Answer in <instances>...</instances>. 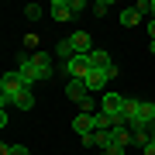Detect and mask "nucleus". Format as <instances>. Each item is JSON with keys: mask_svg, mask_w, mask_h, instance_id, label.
<instances>
[{"mask_svg": "<svg viewBox=\"0 0 155 155\" xmlns=\"http://www.w3.org/2000/svg\"><path fill=\"white\" fill-rule=\"evenodd\" d=\"M52 55L48 52H17V72L24 76V83L28 86H35V83H41V79H48L52 76Z\"/></svg>", "mask_w": 155, "mask_h": 155, "instance_id": "nucleus-1", "label": "nucleus"}, {"mask_svg": "<svg viewBox=\"0 0 155 155\" xmlns=\"http://www.w3.org/2000/svg\"><path fill=\"white\" fill-rule=\"evenodd\" d=\"M100 110H104L107 117H114V124H124L127 97H121V93H104V100H100Z\"/></svg>", "mask_w": 155, "mask_h": 155, "instance_id": "nucleus-2", "label": "nucleus"}, {"mask_svg": "<svg viewBox=\"0 0 155 155\" xmlns=\"http://www.w3.org/2000/svg\"><path fill=\"white\" fill-rule=\"evenodd\" d=\"M66 72H69V79H86V72H90V55H72L66 62Z\"/></svg>", "mask_w": 155, "mask_h": 155, "instance_id": "nucleus-3", "label": "nucleus"}, {"mask_svg": "<svg viewBox=\"0 0 155 155\" xmlns=\"http://www.w3.org/2000/svg\"><path fill=\"white\" fill-rule=\"evenodd\" d=\"M66 93H69V100H72V104H86V100H90V86L83 83V79H69Z\"/></svg>", "mask_w": 155, "mask_h": 155, "instance_id": "nucleus-4", "label": "nucleus"}, {"mask_svg": "<svg viewBox=\"0 0 155 155\" xmlns=\"http://www.w3.org/2000/svg\"><path fill=\"white\" fill-rule=\"evenodd\" d=\"M69 45H72V52H76V55H90V31H72L69 35Z\"/></svg>", "mask_w": 155, "mask_h": 155, "instance_id": "nucleus-5", "label": "nucleus"}, {"mask_svg": "<svg viewBox=\"0 0 155 155\" xmlns=\"http://www.w3.org/2000/svg\"><path fill=\"white\" fill-rule=\"evenodd\" d=\"M110 145L127 148V145H131V127H127V124H114L110 127Z\"/></svg>", "mask_w": 155, "mask_h": 155, "instance_id": "nucleus-6", "label": "nucleus"}, {"mask_svg": "<svg viewBox=\"0 0 155 155\" xmlns=\"http://www.w3.org/2000/svg\"><path fill=\"white\" fill-rule=\"evenodd\" d=\"M110 66H114V62H110V55H107L104 48H93V52H90V69H97V72H107Z\"/></svg>", "mask_w": 155, "mask_h": 155, "instance_id": "nucleus-7", "label": "nucleus"}, {"mask_svg": "<svg viewBox=\"0 0 155 155\" xmlns=\"http://www.w3.org/2000/svg\"><path fill=\"white\" fill-rule=\"evenodd\" d=\"M48 14H52V17H55V21L62 24V21H69V17H72V4H69V0H52Z\"/></svg>", "mask_w": 155, "mask_h": 155, "instance_id": "nucleus-8", "label": "nucleus"}, {"mask_svg": "<svg viewBox=\"0 0 155 155\" xmlns=\"http://www.w3.org/2000/svg\"><path fill=\"white\" fill-rule=\"evenodd\" d=\"M83 83L90 86V93H100V90H104L107 83H110V79H107V72H97V69H90V72H86V79H83Z\"/></svg>", "mask_w": 155, "mask_h": 155, "instance_id": "nucleus-9", "label": "nucleus"}, {"mask_svg": "<svg viewBox=\"0 0 155 155\" xmlns=\"http://www.w3.org/2000/svg\"><path fill=\"white\" fill-rule=\"evenodd\" d=\"M14 107H17V110H31V107H35V86H24L21 93L14 97Z\"/></svg>", "mask_w": 155, "mask_h": 155, "instance_id": "nucleus-10", "label": "nucleus"}, {"mask_svg": "<svg viewBox=\"0 0 155 155\" xmlns=\"http://www.w3.org/2000/svg\"><path fill=\"white\" fill-rule=\"evenodd\" d=\"M117 21H121V28H134V24H141V11L138 7H124Z\"/></svg>", "mask_w": 155, "mask_h": 155, "instance_id": "nucleus-11", "label": "nucleus"}, {"mask_svg": "<svg viewBox=\"0 0 155 155\" xmlns=\"http://www.w3.org/2000/svg\"><path fill=\"white\" fill-rule=\"evenodd\" d=\"M72 131H76V134H90V131H93V114H76Z\"/></svg>", "mask_w": 155, "mask_h": 155, "instance_id": "nucleus-12", "label": "nucleus"}, {"mask_svg": "<svg viewBox=\"0 0 155 155\" xmlns=\"http://www.w3.org/2000/svg\"><path fill=\"white\" fill-rule=\"evenodd\" d=\"M110 127H114V117H107L104 110L93 114V131H110Z\"/></svg>", "mask_w": 155, "mask_h": 155, "instance_id": "nucleus-13", "label": "nucleus"}, {"mask_svg": "<svg viewBox=\"0 0 155 155\" xmlns=\"http://www.w3.org/2000/svg\"><path fill=\"white\" fill-rule=\"evenodd\" d=\"M55 55L62 59V66H66V62H69L72 55H76V52H72V45H69V38H62V41L55 45Z\"/></svg>", "mask_w": 155, "mask_h": 155, "instance_id": "nucleus-14", "label": "nucleus"}, {"mask_svg": "<svg viewBox=\"0 0 155 155\" xmlns=\"http://www.w3.org/2000/svg\"><path fill=\"white\" fill-rule=\"evenodd\" d=\"M0 155H31L24 145H0Z\"/></svg>", "mask_w": 155, "mask_h": 155, "instance_id": "nucleus-15", "label": "nucleus"}, {"mask_svg": "<svg viewBox=\"0 0 155 155\" xmlns=\"http://www.w3.org/2000/svg\"><path fill=\"white\" fill-rule=\"evenodd\" d=\"M41 14H45V7H38V4H28V7H24V17H28V21H38Z\"/></svg>", "mask_w": 155, "mask_h": 155, "instance_id": "nucleus-16", "label": "nucleus"}, {"mask_svg": "<svg viewBox=\"0 0 155 155\" xmlns=\"http://www.w3.org/2000/svg\"><path fill=\"white\" fill-rule=\"evenodd\" d=\"M107 11H110V0H97V4H93V14L97 17H104Z\"/></svg>", "mask_w": 155, "mask_h": 155, "instance_id": "nucleus-17", "label": "nucleus"}, {"mask_svg": "<svg viewBox=\"0 0 155 155\" xmlns=\"http://www.w3.org/2000/svg\"><path fill=\"white\" fill-rule=\"evenodd\" d=\"M97 134V148H107L110 145V131H93Z\"/></svg>", "mask_w": 155, "mask_h": 155, "instance_id": "nucleus-18", "label": "nucleus"}, {"mask_svg": "<svg viewBox=\"0 0 155 155\" xmlns=\"http://www.w3.org/2000/svg\"><path fill=\"white\" fill-rule=\"evenodd\" d=\"M79 141H83V148H97V134L90 131V134H79Z\"/></svg>", "mask_w": 155, "mask_h": 155, "instance_id": "nucleus-19", "label": "nucleus"}, {"mask_svg": "<svg viewBox=\"0 0 155 155\" xmlns=\"http://www.w3.org/2000/svg\"><path fill=\"white\" fill-rule=\"evenodd\" d=\"M38 52V35H28V38H24V52Z\"/></svg>", "mask_w": 155, "mask_h": 155, "instance_id": "nucleus-20", "label": "nucleus"}, {"mask_svg": "<svg viewBox=\"0 0 155 155\" xmlns=\"http://www.w3.org/2000/svg\"><path fill=\"white\" fill-rule=\"evenodd\" d=\"M69 4H72V17H76V14H83V11H86V4H83V0H69Z\"/></svg>", "mask_w": 155, "mask_h": 155, "instance_id": "nucleus-21", "label": "nucleus"}, {"mask_svg": "<svg viewBox=\"0 0 155 155\" xmlns=\"http://www.w3.org/2000/svg\"><path fill=\"white\" fill-rule=\"evenodd\" d=\"M141 152H145V155H155V138H152L148 145H145V148H141Z\"/></svg>", "mask_w": 155, "mask_h": 155, "instance_id": "nucleus-22", "label": "nucleus"}, {"mask_svg": "<svg viewBox=\"0 0 155 155\" xmlns=\"http://www.w3.org/2000/svg\"><path fill=\"white\" fill-rule=\"evenodd\" d=\"M148 35H152V41H155V17L148 21Z\"/></svg>", "mask_w": 155, "mask_h": 155, "instance_id": "nucleus-23", "label": "nucleus"}, {"mask_svg": "<svg viewBox=\"0 0 155 155\" xmlns=\"http://www.w3.org/2000/svg\"><path fill=\"white\" fill-rule=\"evenodd\" d=\"M148 52H152V55H155V41H148Z\"/></svg>", "mask_w": 155, "mask_h": 155, "instance_id": "nucleus-24", "label": "nucleus"}, {"mask_svg": "<svg viewBox=\"0 0 155 155\" xmlns=\"http://www.w3.org/2000/svg\"><path fill=\"white\" fill-rule=\"evenodd\" d=\"M148 14H152V17H155V0H152V7H148Z\"/></svg>", "mask_w": 155, "mask_h": 155, "instance_id": "nucleus-25", "label": "nucleus"}, {"mask_svg": "<svg viewBox=\"0 0 155 155\" xmlns=\"http://www.w3.org/2000/svg\"><path fill=\"white\" fill-rule=\"evenodd\" d=\"M152 138H155V124H152Z\"/></svg>", "mask_w": 155, "mask_h": 155, "instance_id": "nucleus-26", "label": "nucleus"}]
</instances>
